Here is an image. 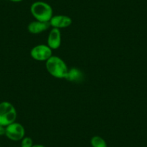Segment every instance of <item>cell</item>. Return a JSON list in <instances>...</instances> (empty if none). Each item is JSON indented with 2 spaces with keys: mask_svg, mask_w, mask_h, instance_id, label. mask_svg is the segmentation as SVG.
<instances>
[{
  "mask_svg": "<svg viewBox=\"0 0 147 147\" xmlns=\"http://www.w3.org/2000/svg\"><path fill=\"white\" fill-rule=\"evenodd\" d=\"M46 69L53 77L58 79H65L69 71L67 65L60 57L52 56L46 62Z\"/></svg>",
  "mask_w": 147,
  "mask_h": 147,
  "instance_id": "cell-1",
  "label": "cell"
},
{
  "mask_svg": "<svg viewBox=\"0 0 147 147\" xmlns=\"http://www.w3.org/2000/svg\"><path fill=\"white\" fill-rule=\"evenodd\" d=\"M30 12L36 20L49 22L53 17V9L51 5L46 2H35L30 7Z\"/></svg>",
  "mask_w": 147,
  "mask_h": 147,
  "instance_id": "cell-2",
  "label": "cell"
},
{
  "mask_svg": "<svg viewBox=\"0 0 147 147\" xmlns=\"http://www.w3.org/2000/svg\"><path fill=\"white\" fill-rule=\"evenodd\" d=\"M17 118L16 109L9 102H0V125L7 126L15 122Z\"/></svg>",
  "mask_w": 147,
  "mask_h": 147,
  "instance_id": "cell-3",
  "label": "cell"
},
{
  "mask_svg": "<svg viewBox=\"0 0 147 147\" xmlns=\"http://www.w3.org/2000/svg\"><path fill=\"white\" fill-rule=\"evenodd\" d=\"M30 56L36 61H46L52 56V49L48 45H38L31 49Z\"/></svg>",
  "mask_w": 147,
  "mask_h": 147,
  "instance_id": "cell-4",
  "label": "cell"
},
{
  "mask_svg": "<svg viewBox=\"0 0 147 147\" xmlns=\"http://www.w3.org/2000/svg\"><path fill=\"white\" fill-rule=\"evenodd\" d=\"M5 135L9 139L18 141L22 140L25 136V128L22 124L14 122L5 127Z\"/></svg>",
  "mask_w": 147,
  "mask_h": 147,
  "instance_id": "cell-5",
  "label": "cell"
},
{
  "mask_svg": "<svg viewBox=\"0 0 147 147\" xmlns=\"http://www.w3.org/2000/svg\"><path fill=\"white\" fill-rule=\"evenodd\" d=\"M49 23L53 28L60 30L61 28H66L70 26L72 23V20L70 17L66 15H55L52 17Z\"/></svg>",
  "mask_w": 147,
  "mask_h": 147,
  "instance_id": "cell-6",
  "label": "cell"
},
{
  "mask_svg": "<svg viewBox=\"0 0 147 147\" xmlns=\"http://www.w3.org/2000/svg\"><path fill=\"white\" fill-rule=\"evenodd\" d=\"M48 46L52 49H58L61 44V34L60 30L53 28L49 32L47 40Z\"/></svg>",
  "mask_w": 147,
  "mask_h": 147,
  "instance_id": "cell-7",
  "label": "cell"
},
{
  "mask_svg": "<svg viewBox=\"0 0 147 147\" xmlns=\"http://www.w3.org/2000/svg\"><path fill=\"white\" fill-rule=\"evenodd\" d=\"M50 23L46 22H40V21L35 20L31 22L28 25V30L32 34H40L43 31L49 29L50 27Z\"/></svg>",
  "mask_w": 147,
  "mask_h": 147,
  "instance_id": "cell-8",
  "label": "cell"
},
{
  "mask_svg": "<svg viewBox=\"0 0 147 147\" xmlns=\"http://www.w3.org/2000/svg\"><path fill=\"white\" fill-rule=\"evenodd\" d=\"M84 79V74L81 70L75 67L69 69L65 80L73 82H80Z\"/></svg>",
  "mask_w": 147,
  "mask_h": 147,
  "instance_id": "cell-9",
  "label": "cell"
},
{
  "mask_svg": "<svg viewBox=\"0 0 147 147\" xmlns=\"http://www.w3.org/2000/svg\"><path fill=\"white\" fill-rule=\"evenodd\" d=\"M91 145L92 147H107L105 141L99 136H94L91 138Z\"/></svg>",
  "mask_w": 147,
  "mask_h": 147,
  "instance_id": "cell-10",
  "label": "cell"
},
{
  "mask_svg": "<svg viewBox=\"0 0 147 147\" xmlns=\"http://www.w3.org/2000/svg\"><path fill=\"white\" fill-rule=\"evenodd\" d=\"M33 146V141L30 137H24L22 139L21 147H32Z\"/></svg>",
  "mask_w": 147,
  "mask_h": 147,
  "instance_id": "cell-11",
  "label": "cell"
},
{
  "mask_svg": "<svg viewBox=\"0 0 147 147\" xmlns=\"http://www.w3.org/2000/svg\"><path fill=\"white\" fill-rule=\"evenodd\" d=\"M5 132H6V128L5 126L0 125V136L5 135Z\"/></svg>",
  "mask_w": 147,
  "mask_h": 147,
  "instance_id": "cell-12",
  "label": "cell"
},
{
  "mask_svg": "<svg viewBox=\"0 0 147 147\" xmlns=\"http://www.w3.org/2000/svg\"><path fill=\"white\" fill-rule=\"evenodd\" d=\"M32 147H45L44 146L40 145V144H35V145H33Z\"/></svg>",
  "mask_w": 147,
  "mask_h": 147,
  "instance_id": "cell-13",
  "label": "cell"
},
{
  "mask_svg": "<svg viewBox=\"0 0 147 147\" xmlns=\"http://www.w3.org/2000/svg\"><path fill=\"white\" fill-rule=\"evenodd\" d=\"M12 2H22V0H10Z\"/></svg>",
  "mask_w": 147,
  "mask_h": 147,
  "instance_id": "cell-14",
  "label": "cell"
}]
</instances>
